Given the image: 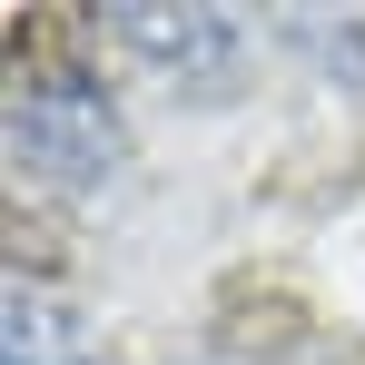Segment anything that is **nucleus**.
Listing matches in <instances>:
<instances>
[{"mask_svg":"<svg viewBox=\"0 0 365 365\" xmlns=\"http://www.w3.org/2000/svg\"><path fill=\"white\" fill-rule=\"evenodd\" d=\"M10 158H20L30 178H50V187H99L128 158L119 99H109L79 60L20 69V79H10Z\"/></svg>","mask_w":365,"mask_h":365,"instance_id":"1","label":"nucleus"},{"mask_svg":"<svg viewBox=\"0 0 365 365\" xmlns=\"http://www.w3.org/2000/svg\"><path fill=\"white\" fill-rule=\"evenodd\" d=\"M109 40L158 79H207L237 60V20L227 10H109Z\"/></svg>","mask_w":365,"mask_h":365,"instance_id":"2","label":"nucleus"},{"mask_svg":"<svg viewBox=\"0 0 365 365\" xmlns=\"http://www.w3.org/2000/svg\"><path fill=\"white\" fill-rule=\"evenodd\" d=\"M0 356L10 365H89V326H79V306L60 287H40L20 267L10 297H0Z\"/></svg>","mask_w":365,"mask_h":365,"instance_id":"3","label":"nucleus"}]
</instances>
